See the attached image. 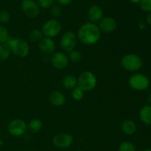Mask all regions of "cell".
I'll return each mask as SVG.
<instances>
[{
  "label": "cell",
  "instance_id": "cell-12",
  "mask_svg": "<svg viewBox=\"0 0 151 151\" xmlns=\"http://www.w3.org/2000/svg\"><path fill=\"white\" fill-rule=\"evenodd\" d=\"M116 26H117V24H116V20L110 16L103 17L100 21L98 25L100 32L106 34L113 32L116 29Z\"/></svg>",
  "mask_w": 151,
  "mask_h": 151
},
{
  "label": "cell",
  "instance_id": "cell-33",
  "mask_svg": "<svg viewBox=\"0 0 151 151\" xmlns=\"http://www.w3.org/2000/svg\"><path fill=\"white\" fill-rule=\"evenodd\" d=\"M147 102L149 103V104L151 105V93L149 94L148 97H147Z\"/></svg>",
  "mask_w": 151,
  "mask_h": 151
},
{
  "label": "cell",
  "instance_id": "cell-17",
  "mask_svg": "<svg viewBox=\"0 0 151 151\" xmlns=\"http://www.w3.org/2000/svg\"><path fill=\"white\" fill-rule=\"evenodd\" d=\"M139 119L145 125H151V106H145L140 109Z\"/></svg>",
  "mask_w": 151,
  "mask_h": 151
},
{
  "label": "cell",
  "instance_id": "cell-11",
  "mask_svg": "<svg viewBox=\"0 0 151 151\" xmlns=\"http://www.w3.org/2000/svg\"><path fill=\"white\" fill-rule=\"evenodd\" d=\"M69 61L68 56H66L65 53L61 52H54L51 58V63L52 66L59 70L66 68L69 64Z\"/></svg>",
  "mask_w": 151,
  "mask_h": 151
},
{
  "label": "cell",
  "instance_id": "cell-1",
  "mask_svg": "<svg viewBox=\"0 0 151 151\" xmlns=\"http://www.w3.org/2000/svg\"><path fill=\"white\" fill-rule=\"evenodd\" d=\"M101 37V32L98 25L91 22L83 24L78 31V38L85 45H94L97 44Z\"/></svg>",
  "mask_w": 151,
  "mask_h": 151
},
{
  "label": "cell",
  "instance_id": "cell-3",
  "mask_svg": "<svg viewBox=\"0 0 151 151\" xmlns=\"http://www.w3.org/2000/svg\"><path fill=\"white\" fill-rule=\"evenodd\" d=\"M120 65L128 72H134L139 70L142 67L143 62L140 56L131 53L125 55L121 58Z\"/></svg>",
  "mask_w": 151,
  "mask_h": 151
},
{
  "label": "cell",
  "instance_id": "cell-24",
  "mask_svg": "<svg viewBox=\"0 0 151 151\" xmlns=\"http://www.w3.org/2000/svg\"><path fill=\"white\" fill-rule=\"evenodd\" d=\"M9 33L7 28L2 24H0V44H6L9 39Z\"/></svg>",
  "mask_w": 151,
  "mask_h": 151
},
{
  "label": "cell",
  "instance_id": "cell-10",
  "mask_svg": "<svg viewBox=\"0 0 151 151\" xmlns=\"http://www.w3.org/2000/svg\"><path fill=\"white\" fill-rule=\"evenodd\" d=\"M74 142V138L69 133H60L54 136L52 143L56 147L60 149L69 148Z\"/></svg>",
  "mask_w": 151,
  "mask_h": 151
},
{
  "label": "cell",
  "instance_id": "cell-22",
  "mask_svg": "<svg viewBox=\"0 0 151 151\" xmlns=\"http://www.w3.org/2000/svg\"><path fill=\"white\" fill-rule=\"evenodd\" d=\"M69 60H70L72 63H78L82 59V55H81V52L78 50H72V52H69V56H68Z\"/></svg>",
  "mask_w": 151,
  "mask_h": 151
},
{
  "label": "cell",
  "instance_id": "cell-28",
  "mask_svg": "<svg viewBox=\"0 0 151 151\" xmlns=\"http://www.w3.org/2000/svg\"><path fill=\"white\" fill-rule=\"evenodd\" d=\"M139 4L143 11L147 13L151 12V0H141Z\"/></svg>",
  "mask_w": 151,
  "mask_h": 151
},
{
  "label": "cell",
  "instance_id": "cell-29",
  "mask_svg": "<svg viewBox=\"0 0 151 151\" xmlns=\"http://www.w3.org/2000/svg\"><path fill=\"white\" fill-rule=\"evenodd\" d=\"M10 20V15L7 10L0 11V24H6Z\"/></svg>",
  "mask_w": 151,
  "mask_h": 151
},
{
  "label": "cell",
  "instance_id": "cell-15",
  "mask_svg": "<svg viewBox=\"0 0 151 151\" xmlns=\"http://www.w3.org/2000/svg\"><path fill=\"white\" fill-rule=\"evenodd\" d=\"M49 100L52 106L61 107L66 103V97L59 91H53L49 95Z\"/></svg>",
  "mask_w": 151,
  "mask_h": 151
},
{
  "label": "cell",
  "instance_id": "cell-16",
  "mask_svg": "<svg viewBox=\"0 0 151 151\" xmlns=\"http://www.w3.org/2000/svg\"><path fill=\"white\" fill-rule=\"evenodd\" d=\"M121 129L126 135H133L137 130V124L131 119H125L121 124Z\"/></svg>",
  "mask_w": 151,
  "mask_h": 151
},
{
  "label": "cell",
  "instance_id": "cell-7",
  "mask_svg": "<svg viewBox=\"0 0 151 151\" xmlns=\"http://www.w3.org/2000/svg\"><path fill=\"white\" fill-rule=\"evenodd\" d=\"M27 125L22 119H16L10 121L7 125V131L11 136L15 137H20L26 133Z\"/></svg>",
  "mask_w": 151,
  "mask_h": 151
},
{
  "label": "cell",
  "instance_id": "cell-2",
  "mask_svg": "<svg viewBox=\"0 0 151 151\" xmlns=\"http://www.w3.org/2000/svg\"><path fill=\"white\" fill-rule=\"evenodd\" d=\"M10 52L19 58L27 57L29 52V47L25 40L20 38H9L7 43Z\"/></svg>",
  "mask_w": 151,
  "mask_h": 151
},
{
  "label": "cell",
  "instance_id": "cell-25",
  "mask_svg": "<svg viewBox=\"0 0 151 151\" xmlns=\"http://www.w3.org/2000/svg\"><path fill=\"white\" fill-rule=\"evenodd\" d=\"M84 92L85 91H83L81 88L78 86H76L75 88L72 89V97L74 100L75 101H80L83 98Z\"/></svg>",
  "mask_w": 151,
  "mask_h": 151
},
{
  "label": "cell",
  "instance_id": "cell-13",
  "mask_svg": "<svg viewBox=\"0 0 151 151\" xmlns=\"http://www.w3.org/2000/svg\"><path fill=\"white\" fill-rule=\"evenodd\" d=\"M55 42L52 38L45 37L38 42V48L44 54H53L55 50Z\"/></svg>",
  "mask_w": 151,
  "mask_h": 151
},
{
  "label": "cell",
  "instance_id": "cell-9",
  "mask_svg": "<svg viewBox=\"0 0 151 151\" xmlns=\"http://www.w3.org/2000/svg\"><path fill=\"white\" fill-rule=\"evenodd\" d=\"M21 8L25 16L30 19H35L40 14V7L34 0H23Z\"/></svg>",
  "mask_w": 151,
  "mask_h": 151
},
{
  "label": "cell",
  "instance_id": "cell-4",
  "mask_svg": "<svg viewBox=\"0 0 151 151\" xmlns=\"http://www.w3.org/2000/svg\"><path fill=\"white\" fill-rule=\"evenodd\" d=\"M97 80L95 75L89 71L82 72L78 78V86L83 91H91L95 88Z\"/></svg>",
  "mask_w": 151,
  "mask_h": 151
},
{
  "label": "cell",
  "instance_id": "cell-34",
  "mask_svg": "<svg viewBox=\"0 0 151 151\" xmlns=\"http://www.w3.org/2000/svg\"><path fill=\"white\" fill-rule=\"evenodd\" d=\"M143 151H151V148H146Z\"/></svg>",
  "mask_w": 151,
  "mask_h": 151
},
{
  "label": "cell",
  "instance_id": "cell-19",
  "mask_svg": "<svg viewBox=\"0 0 151 151\" xmlns=\"http://www.w3.org/2000/svg\"><path fill=\"white\" fill-rule=\"evenodd\" d=\"M43 123L39 119H32L28 123V128L32 134L38 133L42 129Z\"/></svg>",
  "mask_w": 151,
  "mask_h": 151
},
{
  "label": "cell",
  "instance_id": "cell-27",
  "mask_svg": "<svg viewBox=\"0 0 151 151\" xmlns=\"http://www.w3.org/2000/svg\"><path fill=\"white\" fill-rule=\"evenodd\" d=\"M62 13L61 7L60 5H53L52 7L50 8V14L52 16L54 19H57V18L60 17V15Z\"/></svg>",
  "mask_w": 151,
  "mask_h": 151
},
{
  "label": "cell",
  "instance_id": "cell-5",
  "mask_svg": "<svg viewBox=\"0 0 151 151\" xmlns=\"http://www.w3.org/2000/svg\"><path fill=\"white\" fill-rule=\"evenodd\" d=\"M61 29L62 25L60 22L56 19H51L44 24L41 31L45 37L53 38L60 34Z\"/></svg>",
  "mask_w": 151,
  "mask_h": 151
},
{
  "label": "cell",
  "instance_id": "cell-21",
  "mask_svg": "<svg viewBox=\"0 0 151 151\" xmlns=\"http://www.w3.org/2000/svg\"><path fill=\"white\" fill-rule=\"evenodd\" d=\"M10 50L7 44H0V60H5L10 55Z\"/></svg>",
  "mask_w": 151,
  "mask_h": 151
},
{
  "label": "cell",
  "instance_id": "cell-23",
  "mask_svg": "<svg viewBox=\"0 0 151 151\" xmlns=\"http://www.w3.org/2000/svg\"><path fill=\"white\" fill-rule=\"evenodd\" d=\"M118 151H137L135 145L132 142L124 141L119 144Z\"/></svg>",
  "mask_w": 151,
  "mask_h": 151
},
{
  "label": "cell",
  "instance_id": "cell-14",
  "mask_svg": "<svg viewBox=\"0 0 151 151\" xmlns=\"http://www.w3.org/2000/svg\"><path fill=\"white\" fill-rule=\"evenodd\" d=\"M87 16L90 22L96 24L100 22V21L103 18V10L100 6L94 4L89 7Z\"/></svg>",
  "mask_w": 151,
  "mask_h": 151
},
{
  "label": "cell",
  "instance_id": "cell-20",
  "mask_svg": "<svg viewBox=\"0 0 151 151\" xmlns=\"http://www.w3.org/2000/svg\"><path fill=\"white\" fill-rule=\"evenodd\" d=\"M43 35H44L41 30L38 29H32L29 31L28 37L31 42L38 43L43 38Z\"/></svg>",
  "mask_w": 151,
  "mask_h": 151
},
{
  "label": "cell",
  "instance_id": "cell-31",
  "mask_svg": "<svg viewBox=\"0 0 151 151\" xmlns=\"http://www.w3.org/2000/svg\"><path fill=\"white\" fill-rule=\"evenodd\" d=\"M146 22L151 26V12L148 13V14L146 16Z\"/></svg>",
  "mask_w": 151,
  "mask_h": 151
},
{
  "label": "cell",
  "instance_id": "cell-6",
  "mask_svg": "<svg viewBox=\"0 0 151 151\" xmlns=\"http://www.w3.org/2000/svg\"><path fill=\"white\" fill-rule=\"evenodd\" d=\"M128 84L132 89L142 91L147 89L150 86V81L147 76L142 74H134L130 77Z\"/></svg>",
  "mask_w": 151,
  "mask_h": 151
},
{
  "label": "cell",
  "instance_id": "cell-26",
  "mask_svg": "<svg viewBox=\"0 0 151 151\" xmlns=\"http://www.w3.org/2000/svg\"><path fill=\"white\" fill-rule=\"evenodd\" d=\"M54 1L55 0H37L38 6L42 9L51 8L54 4Z\"/></svg>",
  "mask_w": 151,
  "mask_h": 151
},
{
  "label": "cell",
  "instance_id": "cell-8",
  "mask_svg": "<svg viewBox=\"0 0 151 151\" xmlns=\"http://www.w3.org/2000/svg\"><path fill=\"white\" fill-rule=\"evenodd\" d=\"M77 35L72 31L66 32L63 35L60 41V45L62 50L67 52H70L75 49L77 45Z\"/></svg>",
  "mask_w": 151,
  "mask_h": 151
},
{
  "label": "cell",
  "instance_id": "cell-18",
  "mask_svg": "<svg viewBox=\"0 0 151 151\" xmlns=\"http://www.w3.org/2000/svg\"><path fill=\"white\" fill-rule=\"evenodd\" d=\"M62 86L67 90H72L78 86V79L74 75H66L62 80Z\"/></svg>",
  "mask_w": 151,
  "mask_h": 151
},
{
  "label": "cell",
  "instance_id": "cell-32",
  "mask_svg": "<svg viewBox=\"0 0 151 151\" xmlns=\"http://www.w3.org/2000/svg\"><path fill=\"white\" fill-rule=\"evenodd\" d=\"M129 1H131V3H133V4H139L141 0H129Z\"/></svg>",
  "mask_w": 151,
  "mask_h": 151
},
{
  "label": "cell",
  "instance_id": "cell-30",
  "mask_svg": "<svg viewBox=\"0 0 151 151\" xmlns=\"http://www.w3.org/2000/svg\"><path fill=\"white\" fill-rule=\"evenodd\" d=\"M56 2L58 4V5L61 6H68L72 2L73 0H55Z\"/></svg>",
  "mask_w": 151,
  "mask_h": 151
}]
</instances>
